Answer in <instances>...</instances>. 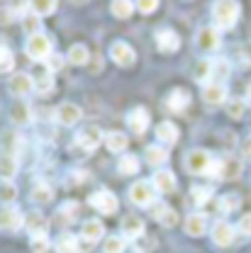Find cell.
I'll return each instance as SVG.
<instances>
[{"label":"cell","instance_id":"1","mask_svg":"<svg viewBox=\"0 0 251 253\" xmlns=\"http://www.w3.org/2000/svg\"><path fill=\"white\" fill-rule=\"evenodd\" d=\"M239 15H242V7L234 0H217L212 5V22L217 30H232L237 25Z\"/></svg>","mask_w":251,"mask_h":253},{"label":"cell","instance_id":"2","mask_svg":"<svg viewBox=\"0 0 251 253\" xmlns=\"http://www.w3.org/2000/svg\"><path fill=\"white\" fill-rule=\"evenodd\" d=\"M27 56L34 61H47L51 56V39L42 32V34H32L27 39Z\"/></svg>","mask_w":251,"mask_h":253},{"label":"cell","instance_id":"3","mask_svg":"<svg viewBox=\"0 0 251 253\" xmlns=\"http://www.w3.org/2000/svg\"><path fill=\"white\" fill-rule=\"evenodd\" d=\"M156 197V188L149 183V180H139L129 188V202L132 205H139V207H149Z\"/></svg>","mask_w":251,"mask_h":253},{"label":"cell","instance_id":"4","mask_svg":"<svg viewBox=\"0 0 251 253\" xmlns=\"http://www.w3.org/2000/svg\"><path fill=\"white\" fill-rule=\"evenodd\" d=\"M91 207L98 210L100 214H115L117 210H120V202H117V197L110 192V190H98L91 195Z\"/></svg>","mask_w":251,"mask_h":253},{"label":"cell","instance_id":"5","mask_svg":"<svg viewBox=\"0 0 251 253\" xmlns=\"http://www.w3.org/2000/svg\"><path fill=\"white\" fill-rule=\"evenodd\" d=\"M212 161H215V158L210 156L207 151L195 149V151H190L188 156H186V168H188L190 173H195V175H207Z\"/></svg>","mask_w":251,"mask_h":253},{"label":"cell","instance_id":"6","mask_svg":"<svg viewBox=\"0 0 251 253\" xmlns=\"http://www.w3.org/2000/svg\"><path fill=\"white\" fill-rule=\"evenodd\" d=\"M102 139H105V134H102L95 125L83 126V129L76 134V144H78L81 149H86V151H95V149L100 146V141H102Z\"/></svg>","mask_w":251,"mask_h":253},{"label":"cell","instance_id":"7","mask_svg":"<svg viewBox=\"0 0 251 253\" xmlns=\"http://www.w3.org/2000/svg\"><path fill=\"white\" fill-rule=\"evenodd\" d=\"M7 90L15 97H25L34 90V81H32V73H15L10 81H7Z\"/></svg>","mask_w":251,"mask_h":253},{"label":"cell","instance_id":"8","mask_svg":"<svg viewBox=\"0 0 251 253\" xmlns=\"http://www.w3.org/2000/svg\"><path fill=\"white\" fill-rule=\"evenodd\" d=\"M20 226H25V217L20 210L10 207H0V229L2 231H17Z\"/></svg>","mask_w":251,"mask_h":253},{"label":"cell","instance_id":"9","mask_svg":"<svg viewBox=\"0 0 251 253\" xmlns=\"http://www.w3.org/2000/svg\"><path fill=\"white\" fill-rule=\"evenodd\" d=\"M81 117H83V112H81V107L73 105V102H61V105L56 107V122L63 126H73L76 122H81Z\"/></svg>","mask_w":251,"mask_h":253},{"label":"cell","instance_id":"10","mask_svg":"<svg viewBox=\"0 0 251 253\" xmlns=\"http://www.w3.org/2000/svg\"><path fill=\"white\" fill-rule=\"evenodd\" d=\"M222 44L220 39V30L212 25V27H202V30L198 32V46L202 49V51H217Z\"/></svg>","mask_w":251,"mask_h":253},{"label":"cell","instance_id":"11","mask_svg":"<svg viewBox=\"0 0 251 253\" xmlns=\"http://www.w3.org/2000/svg\"><path fill=\"white\" fill-rule=\"evenodd\" d=\"M110 59L117 63V66H132L134 59H137V54H134V49L127 42H115L110 46Z\"/></svg>","mask_w":251,"mask_h":253},{"label":"cell","instance_id":"12","mask_svg":"<svg viewBox=\"0 0 251 253\" xmlns=\"http://www.w3.org/2000/svg\"><path fill=\"white\" fill-rule=\"evenodd\" d=\"M234 241V226L229 224V221H215V226H212V244L215 246H229Z\"/></svg>","mask_w":251,"mask_h":253},{"label":"cell","instance_id":"13","mask_svg":"<svg viewBox=\"0 0 251 253\" xmlns=\"http://www.w3.org/2000/svg\"><path fill=\"white\" fill-rule=\"evenodd\" d=\"M178 46H181V39H178V34H176L173 30L156 32V49L158 51H163V54H173V51H178Z\"/></svg>","mask_w":251,"mask_h":253},{"label":"cell","instance_id":"14","mask_svg":"<svg viewBox=\"0 0 251 253\" xmlns=\"http://www.w3.org/2000/svg\"><path fill=\"white\" fill-rule=\"evenodd\" d=\"M25 229L30 231L32 236H47L49 221H47L44 214H39V212H27V214H25Z\"/></svg>","mask_w":251,"mask_h":253},{"label":"cell","instance_id":"15","mask_svg":"<svg viewBox=\"0 0 251 253\" xmlns=\"http://www.w3.org/2000/svg\"><path fill=\"white\" fill-rule=\"evenodd\" d=\"M102 234H105V226H102V221L100 219H86L83 224H81V239L88 241V244L100 241Z\"/></svg>","mask_w":251,"mask_h":253},{"label":"cell","instance_id":"16","mask_svg":"<svg viewBox=\"0 0 251 253\" xmlns=\"http://www.w3.org/2000/svg\"><path fill=\"white\" fill-rule=\"evenodd\" d=\"M127 125L134 134H144L147 126H149V112L144 107H134L129 115H127Z\"/></svg>","mask_w":251,"mask_h":253},{"label":"cell","instance_id":"17","mask_svg":"<svg viewBox=\"0 0 251 253\" xmlns=\"http://www.w3.org/2000/svg\"><path fill=\"white\" fill-rule=\"evenodd\" d=\"M0 151L7 156H17L22 151V136L17 131H5L0 136Z\"/></svg>","mask_w":251,"mask_h":253},{"label":"cell","instance_id":"18","mask_svg":"<svg viewBox=\"0 0 251 253\" xmlns=\"http://www.w3.org/2000/svg\"><path fill=\"white\" fill-rule=\"evenodd\" d=\"M151 185L156 188V192L168 195V192H173V190H176V175H173L171 170H156V173H154V178H151Z\"/></svg>","mask_w":251,"mask_h":253},{"label":"cell","instance_id":"19","mask_svg":"<svg viewBox=\"0 0 251 253\" xmlns=\"http://www.w3.org/2000/svg\"><path fill=\"white\" fill-rule=\"evenodd\" d=\"M229 73H232V66H229L227 59H210V78H212V83L224 85Z\"/></svg>","mask_w":251,"mask_h":253},{"label":"cell","instance_id":"20","mask_svg":"<svg viewBox=\"0 0 251 253\" xmlns=\"http://www.w3.org/2000/svg\"><path fill=\"white\" fill-rule=\"evenodd\" d=\"M202 100H205L207 105H222V102L227 100V88L220 85V83H205Z\"/></svg>","mask_w":251,"mask_h":253},{"label":"cell","instance_id":"21","mask_svg":"<svg viewBox=\"0 0 251 253\" xmlns=\"http://www.w3.org/2000/svg\"><path fill=\"white\" fill-rule=\"evenodd\" d=\"M154 219L161 224V226H176V221H178V214H176V210L173 207H168V205H163V202H158L154 205Z\"/></svg>","mask_w":251,"mask_h":253},{"label":"cell","instance_id":"22","mask_svg":"<svg viewBox=\"0 0 251 253\" xmlns=\"http://www.w3.org/2000/svg\"><path fill=\"white\" fill-rule=\"evenodd\" d=\"M156 136H158V144L166 149V146H171V144L178 141V126L173 125V122H161L156 126Z\"/></svg>","mask_w":251,"mask_h":253},{"label":"cell","instance_id":"23","mask_svg":"<svg viewBox=\"0 0 251 253\" xmlns=\"http://www.w3.org/2000/svg\"><path fill=\"white\" fill-rule=\"evenodd\" d=\"M122 236L125 239H142L144 236V221L134 214H129L122 219Z\"/></svg>","mask_w":251,"mask_h":253},{"label":"cell","instance_id":"24","mask_svg":"<svg viewBox=\"0 0 251 253\" xmlns=\"http://www.w3.org/2000/svg\"><path fill=\"white\" fill-rule=\"evenodd\" d=\"M190 102V93L188 90H183V88H176V90H171L168 97H166V105H168V110H173V112H181V110H186Z\"/></svg>","mask_w":251,"mask_h":253},{"label":"cell","instance_id":"25","mask_svg":"<svg viewBox=\"0 0 251 253\" xmlns=\"http://www.w3.org/2000/svg\"><path fill=\"white\" fill-rule=\"evenodd\" d=\"M32 81H34V90H39V93H51L54 90V78H51V73L47 71V66L42 68V71H34L32 73Z\"/></svg>","mask_w":251,"mask_h":253},{"label":"cell","instance_id":"26","mask_svg":"<svg viewBox=\"0 0 251 253\" xmlns=\"http://www.w3.org/2000/svg\"><path fill=\"white\" fill-rule=\"evenodd\" d=\"M186 231H188V236H202V234L207 231V217L200 214V212L188 214V219H186Z\"/></svg>","mask_w":251,"mask_h":253},{"label":"cell","instance_id":"27","mask_svg":"<svg viewBox=\"0 0 251 253\" xmlns=\"http://www.w3.org/2000/svg\"><path fill=\"white\" fill-rule=\"evenodd\" d=\"M10 120H12L15 125H27L32 120V112H30V107H27V102L15 100V102L10 105Z\"/></svg>","mask_w":251,"mask_h":253},{"label":"cell","instance_id":"28","mask_svg":"<svg viewBox=\"0 0 251 253\" xmlns=\"http://www.w3.org/2000/svg\"><path fill=\"white\" fill-rule=\"evenodd\" d=\"M17 168H20L17 156L0 154V180H12V175L17 173Z\"/></svg>","mask_w":251,"mask_h":253},{"label":"cell","instance_id":"29","mask_svg":"<svg viewBox=\"0 0 251 253\" xmlns=\"http://www.w3.org/2000/svg\"><path fill=\"white\" fill-rule=\"evenodd\" d=\"M127 144H129V139H127L122 131H107V134H105V146H107L112 154H120V151H125Z\"/></svg>","mask_w":251,"mask_h":253},{"label":"cell","instance_id":"30","mask_svg":"<svg viewBox=\"0 0 251 253\" xmlns=\"http://www.w3.org/2000/svg\"><path fill=\"white\" fill-rule=\"evenodd\" d=\"M117 170H120V175H137L139 173V158L134 154H122L117 161Z\"/></svg>","mask_w":251,"mask_h":253},{"label":"cell","instance_id":"31","mask_svg":"<svg viewBox=\"0 0 251 253\" xmlns=\"http://www.w3.org/2000/svg\"><path fill=\"white\" fill-rule=\"evenodd\" d=\"M32 202L34 205H49L51 200H54V190L49 188L47 183H37L34 188H32Z\"/></svg>","mask_w":251,"mask_h":253},{"label":"cell","instance_id":"32","mask_svg":"<svg viewBox=\"0 0 251 253\" xmlns=\"http://www.w3.org/2000/svg\"><path fill=\"white\" fill-rule=\"evenodd\" d=\"M242 175V161L239 158H224L222 161V180H234Z\"/></svg>","mask_w":251,"mask_h":253},{"label":"cell","instance_id":"33","mask_svg":"<svg viewBox=\"0 0 251 253\" xmlns=\"http://www.w3.org/2000/svg\"><path fill=\"white\" fill-rule=\"evenodd\" d=\"M144 156H147V163H149V166H154V168L163 166V163L168 161V154H166V149H163V146H158V144L149 146V149L144 151Z\"/></svg>","mask_w":251,"mask_h":253},{"label":"cell","instance_id":"34","mask_svg":"<svg viewBox=\"0 0 251 253\" xmlns=\"http://www.w3.org/2000/svg\"><path fill=\"white\" fill-rule=\"evenodd\" d=\"M54 246H56L59 253H78V239L71 236V234H61Z\"/></svg>","mask_w":251,"mask_h":253},{"label":"cell","instance_id":"35","mask_svg":"<svg viewBox=\"0 0 251 253\" xmlns=\"http://www.w3.org/2000/svg\"><path fill=\"white\" fill-rule=\"evenodd\" d=\"M66 59L71 63H76V66H83V63H88V49L83 46V44H73L71 49H68V54H66Z\"/></svg>","mask_w":251,"mask_h":253},{"label":"cell","instance_id":"36","mask_svg":"<svg viewBox=\"0 0 251 253\" xmlns=\"http://www.w3.org/2000/svg\"><path fill=\"white\" fill-rule=\"evenodd\" d=\"M134 2H129V0H115L112 5H110V12L115 15V17H120V20H127L132 12H134Z\"/></svg>","mask_w":251,"mask_h":253},{"label":"cell","instance_id":"37","mask_svg":"<svg viewBox=\"0 0 251 253\" xmlns=\"http://www.w3.org/2000/svg\"><path fill=\"white\" fill-rule=\"evenodd\" d=\"M210 197H212V188H205V185H193V188H190V200H193L198 207L207 205Z\"/></svg>","mask_w":251,"mask_h":253},{"label":"cell","instance_id":"38","mask_svg":"<svg viewBox=\"0 0 251 253\" xmlns=\"http://www.w3.org/2000/svg\"><path fill=\"white\" fill-rule=\"evenodd\" d=\"M220 212H224V214H229V212H234L239 205H242V197L237 195V192H227V195H222L220 197Z\"/></svg>","mask_w":251,"mask_h":253},{"label":"cell","instance_id":"39","mask_svg":"<svg viewBox=\"0 0 251 253\" xmlns=\"http://www.w3.org/2000/svg\"><path fill=\"white\" fill-rule=\"evenodd\" d=\"M30 10L37 17H44V15H51V12L56 10V2H54V0H32Z\"/></svg>","mask_w":251,"mask_h":253},{"label":"cell","instance_id":"40","mask_svg":"<svg viewBox=\"0 0 251 253\" xmlns=\"http://www.w3.org/2000/svg\"><path fill=\"white\" fill-rule=\"evenodd\" d=\"M102 253H125V236H107L102 244Z\"/></svg>","mask_w":251,"mask_h":253},{"label":"cell","instance_id":"41","mask_svg":"<svg viewBox=\"0 0 251 253\" xmlns=\"http://www.w3.org/2000/svg\"><path fill=\"white\" fill-rule=\"evenodd\" d=\"M12 66H15V56H12L10 46L0 44V73H7V71H12Z\"/></svg>","mask_w":251,"mask_h":253},{"label":"cell","instance_id":"42","mask_svg":"<svg viewBox=\"0 0 251 253\" xmlns=\"http://www.w3.org/2000/svg\"><path fill=\"white\" fill-rule=\"evenodd\" d=\"M0 197H2V202H7V205H12V202H15V197H17V188H15V183H12V180H0Z\"/></svg>","mask_w":251,"mask_h":253},{"label":"cell","instance_id":"43","mask_svg":"<svg viewBox=\"0 0 251 253\" xmlns=\"http://www.w3.org/2000/svg\"><path fill=\"white\" fill-rule=\"evenodd\" d=\"M244 112H247V102H244V100H229V102H227V115H229L232 120H242Z\"/></svg>","mask_w":251,"mask_h":253},{"label":"cell","instance_id":"44","mask_svg":"<svg viewBox=\"0 0 251 253\" xmlns=\"http://www.w3.org/2000/svg\"><path fill=\"white\" fill-rule=\"evenodd\" d=\"M32 253H49L51 249V241L47 236H32V244H30Z\"/></svg>","mask_w":251,"mask_h":253},{"label":"cell","instance_id":"45","mask_svg":"<svg viewBox=\"0 0 251 253\" xmlns=\"http://www.w3.org/2000/svg\"><path fill=\"white\" fill-rule=\"evenodd\" d=\"M63 59H66V56H61V54H51V56L44 61L47 71H49V73H56V71H61V68H63Z\"/></svg>","mask_w":251,"mask_h":253},{"label":"cell","instance_id":"46","mask_svg":"<svg viewBox=\"0 0 251 253\" xmlns=\"http://www.w3.org/2000/svg\"><path fill=\"white\" fill-rule=\"evenodd\" d=\"M25 30L32 34H42V20L37 17V15H30V17H25Z\"/></svg>","mask_w":251,"mask_h":253},{"label":"cell","instance_id":"47","mask_svg":"<svg viewBox=\"0 0 251 253\" xmlns=\"http://www.w3.org/2000/svg\"><path fill=\"white\" fill-rule=\"evenodd\" d=\"M158 7V0H139L137 2V10L139 12H154Z\"/></svg>","mask_w":251,"mask_h":253},{"label":"cell","instance_id":"48","mask_svg":"<svg viewBox=\"0 0 251 253\" xmlns=\"http://www.w3.org/2000/svg\"><path fill=\"white\" fill-rule=\"evenodd\" d=\"M195 76H198V81H207L210 78V61H202L198 68H195Z\"/></svg>","mask_w":251,"mask_h":253},{"label":"cell","instance_id":"49","mask_svg":"<svg viewBox=\"0 0 251 253\" xmlns=\"http://www.w3.org/2000/svg\"><path fill=\"white\" fill-rule=\"evenodd\" d=\"M239 234L251 236V214H244V217L239 219Z\"/></svg>","mask_w":251,"mask_h":253},{"label":"cell","instance_id":"50","mask_svg":"<svg viewBox=\"0 0 251 253\" xmlns=\"http://www.w3.org/2000/svg\"><path fill=\"white\" fill-rule=\"evenodd\" d=\"M239 56H242L244 63H251V42H244V44L239 46Z\"/></svg>","mask_w":251,"mask_h":253},{"label":"cell","instance_id":"51","mask_svg":"<svg viewBox=\"0 0 251 253\" xmlns=\"http://www.w3.org/2000/svg\"><path fill=\"white\" fill-rule=\"evenodd\" d=\"M242 149H244V156L251 158V136L247 139V141H244V146H242Z\"/></svg>","mask_w":251,"mask_h":253},{"label":"cell","instance_id":"52","mask_svg":"<svg viewBox=\"0 0 251 253\" xmlns=\"http://www.w3.org/2000/svg\"><path fill=\"white\" fill-rule=\"evenodd\" d=\"M247 102L251 105V85H249V90H247Z\"/></svg>","mask_w":251,"mask_h":253}]
</instances>
